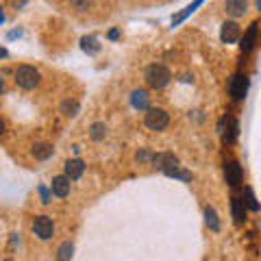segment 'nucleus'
Listing matches in <instances>:
<instances>
[{
  "label": "nucleus",
  "mask_w": 261,
  "mask_h": 261,
  "mask_svg": "<svg viewBox=\"0 0 261 261\" xmlns=\"http://www.w3.org/2000/svg\"><path fill=\"white\" fill-rule=\"evenodd\" d=\"M205 222H207V226L211 228V231H216V233L220 231V218H218L214 207H207L205 209Z\"/></svg>",
  "instance_id": "obj_17"
},
{
  "label": "nucleus",
  "mask_w": 261,
  "mask_h": 261,
  "mask_svg": "<svg viewBox=\"0 0 261 261\" xmlns=\"http://www.w3.org/2000/svg\"><path fill=\"white\" fill-rule=\"evenodd\" d=\"M5 133V122H3V118H0V135Z\"/></svg>",
  "instance_id": "obj_31"
},
{
  "label": "nucleus",
  "mask_w": 261,
  "mask_h": 261,
  "mask_svg": "<svg viewBox=\"0 0 261 261\" xmlns=\"http://www.w3.org/2000/svg\"><path fill=\"white\" fill-rule=\"evenodd\" d=\"M146 83H148V87L152 89H163L168 83H170V79H172V74H170V70L166 68L163 63H152L146 68Z\"/></svg>",
  "instance_id": "obj_1"
},
{
  "label": "nucleus",
  "mask_w": 261,
  "mask_h": 261,
  "mask_svg": "<svg viewBox=\"0 0 261 261\" xmlns=\"http://www.w3.org/2000/svg\"><path fill=\"white\" fill-rule=\"evenodd\" d=\"M81 46H83L85 53H98V50H100V44H98V39H96L94 35L81 39Z\"/></svg>",
  "instance_id": "obj_19"
},
{
  "label": "nucleus",
  "mask_w": 261,
  "mask_h": 261,
  "mask_svg": "<svg viewBox=\"0 0 261 261\" xmlns=\"http://www.w3.org/2000/svg\"><path fill=\"white\" fill-rule=\"evenodd\" d=\"M244 194H246V198H244L246 207H250L252 211H259V202H257V198H255V194H252L250 187H246V190H244Z\"/></svg>",
  "instance_id": "obj_23"
},
{
  "label": "nucleus",
  "mask_w": 261,
  "mask_h": 261,
  "mask_svg": "<svg viewBox=\"0 0 261 261\" xmlns=\"http://www.w3.org/2000/svg\"><path fill=\"white\" fill-rule=\"evenodd\" d=\"M224 11L231 18H242L248 13V0H224Z\"/></svg>",
  "instance_id": "obj_11"
},
{
  "label": "nucleus",
  "mask_w": 261,
  "mask_h": 261,
  "mask_svg": "<svg viewBox=\"0 0 261 261\" xmlns=\"http://www.w3.org/2000/svg\"><path fill=\"white\" fill-rule=\"evenodd\" d=\"M53 152H55V148L50 144H35V146H33V157L39 159V161H46Z\"/></svg>",
  "instance_id": "obj_16"
},
{
  "label": "nucleus",
  "mask_w": 261,
  "mask_h": 261,
  "mask_svg": "<svg viewBox=\"0 0 261 261\" xmlns=\"http://www.w3.org/2000/svg\"><path fill=\"white\" fill-rule=\"evenodd\" d=\"M85 172V163L81 159H70L65 161V176L70 178V181H76V178H81Z\"/></svg>",
  "instance_id": "obj_12"
},
{
  "label": "nucleus",
  "mask_w": 261,
  "mask_h": 261,
  "mask_svg": "<svg viewBox=\"0 0 261 261\" xmlns=\"http://www.w3.org/2000/svg\"><path fill=\"white\" fill-rule=\"evenodd\" d=\"M202 3H205V0H196V3H192L190 7H185V11H183V13H178V15H176V18L172 20V22H174V24H178V22H183V20L187 18V15H190V13H194V11H196V7H198V5H202Z\"/></svg>",
  "instance_id": "obj_22"
},
{
  "label": "nucleus",
  "mask_w": 261,
  "mask_h": 261,
  "mask_svg": "<svg viewBox=\"0 0 261 261\" xmlns=\"http://www.w3.org/2000/svg\"><path fill=\"white\" fill-rule=\"evenodd\" d=\"M218 133L220 137H222L224 142H235L238 140V133H240V124H238V120L231 118V116H222L218 122Z\"/></svg>",
  "instance_id": "obj_4"
},
{
  "label": "nucleus",
  "mask_w": 261,
  "mask_h": 261,
  "mask_svg": "<svg viewBox=\"0 0 261 261\" xmlns=\"http://www.w3.org/2000/svg\"><path fill=\"white\" fill-rule=\"evenodd\" d=\"M70 190H72V183H70V178L65 176V174H59V176L53 178L50 192H53L55 196H59V198H65V196L70 194Z\"/></svg>",
  "instance_id": "obj_10"
},
{
  "label": "nucleus",
  "mask_w": 261,
  "mask_h": 261,
  "mask_svg": "<svg viewBox=\"0 0 261 261\" xmlns=\"http://www.w3.org/2000/svg\"><path fill=\"white\" fill-rule=\"evenodd\" d=\"M9 57V53H7V48H0V59H7Z\"/></svg>",
  "instance_id": "obj_29"
},
{
  "label": "nucleus",
  "mask_w": 261,
  "mask_h": 261,
  "mask_svg": "<svg viewBox=\"0 0 261 261\" xmlns=\"http://www.w3.org/2000/svg\"><path fill=\"white\" fill-rule=\"evenodd\" d=\"M144 124L148 126L150 130H163L170 124V116L166 109H159V107H148L146 109V118H144Z\"/></svg>",
  "instance_id": "obj_3"
},
{
  "label": "nucleus",
  "mask_w": 261,
  "mask_h": 261,
  "mask_svg": "<svg viewBox=\"0 0 261 261\" xmlns=\"http://www.w3.org/2000/svg\"><path fill=\"white\" fill-rule=\"evenodd\" d=\"M33 233L39 240H50L55 235V222L50 220V216H37L33 220Z\"/></svg>",
  "instance_id": "obj_6"
},
{
  "label": "nucleus",
  "mask_w": 261,
  "mask_h": 261,
  "mask_svg": "<svg viewBox=\"0 0 261 261\" xmlns=\"http://www.w3.org/2000/svg\"><path fill=\"white\" fill-rule=\"evenodd\" d=\"M152 157H154V152H150L148 148H142L140 152L135 154V159L137 163H152Z\"/></svg>",
  "instance_id": "obj_24"
},
{
  "label": "nucleus",
  "mask_w": 261,
  "mask_h": 261,
  "mask_svg": "<svg viewBox=\"0 0 261 261\" xmlns=\"http://www.w3.org/2000/svg\"><path fill=\"white\" fill-rule=\"evenodd\" d=\"M257 27H259V24L252 22L250 29L244 33V39H242V50L244 53H250L252 48H255V44H257Z\"/></svg>",
  "instance_id": "obj_15"
},
{
  "label": "nucleus",
  "mask_w": 261,
  "mask_h": 261,
  "mask_svg": "<svg viewBox=\"0 0 261 261\" xmlns=\"http://www.w3.org/2000/svg\"><path fill=\"white\" fill-rule=\"evenodd\" d=\"M152 166L161 170V172H166L168 176L174 172V170H178L181 166H178V157L174 152H159V154H154L152 157Z\"/></svg>",
  "instance_id": "obj_5"
},
{
  "label": "nucleus",
  "mask_w": 261,
  "mask_h": 261,
  "mask_svg": "<svg viewBox=\"0 0 261 261\" xmlns=\"http://www.w3.org/2000/svg\"><path fill=\"white\" fill-rule=\"evenodd\" d=\"M231 214H233V220L238 224H242L244 220H246V202L240 196H233L231 198Z\"/></svg>",
  "instance_id": "obj_13"
},
{
  "label": "nucleus",
  "mask_w": 261,
  "mask_h": 261,
  "mask_svg": "<svg viewBox=\"0 0 261 261\" xmlns=\"http://www.w3.org/2000/svg\"><path fill=\"white\" fill-rule=\"evenodd\" d=\"M120 37V31L118 29H113V31H109V39H113V42H116V39Z\"/></svg>",
  "instance_id": "obj_28"
},
{
  "label": "nucleus",
  "mask_w": 261,
  "mask_h": 261,
  "mask_svg": "<svg viewBox=\"0 0 261 261\" xmlns=\"http://www.w3.org/2000/svg\"><path fill=\"white\" fill-rule=\"evenodd\" d=\"M240 37H242V29H240V24L235 22V20L222 24V31H220V39H222L224 44H235Z\"/></svg>",
  "instance_id": "obj_9"
},
{
  "label": "nucleus",
  "mask_w": 261,
  "mask_h": 261,
  "mask_svg": "<svg viewBox=\"0 0 261 261\" xmlns=\"http://www.w3.org/2000/svg\"><path fill=\"white\" fill-rule=\"evenodd\" d=\"M224 176H226V183L231 187H240L244 181V172H242V166L238 161H228L224 166Z\"/></svg>",
  "instance_id": "obj_8"
},
{
  "label": "nucleus",
  "mask_w": 261,
  "mask_h": 261,
  "mask_svg": "<svg viewBox=\"0 0 261 261\" xmlns=\"http://www.w3.org/2000/svg\"><path fill=\"white\" fill-rule=\"evenodd\" d=\"M248 92V76L246 74H235L228 81V94H231L233 100H242Z\"/></svg>",
  "instance_id": "obj_7"
},
{
  "label": "nucleus",
  "mask_w": 261,
  "mask_h": 261,
  "mask_svg": "<svg viewBox=\"0 0 261 261\" xmlns=\"http://www.w3.org/2000/svg\"><path fill=\"white\" fill-rule=\"evenodd\" d=\"M15 83L22 89H35L42 83V74H39V70L33 68V65H20V68L15 70Z\"/></svg>",
  "instance_id": "obj_2"
},
{
  "label": "nucleus",
  "mask_w": 261,
  "mask_h": 261,
  "mask_svg": "<svg viewBox=\"0 0 261 261\" xmlns=\"http://www.w3.org/2000/svg\"><path fill=\"white\" fill-rule=\"evenodd\" d=\"M70 5L74 7L76 11H87L92 7V0H70Z\"/></svg>",
  "instance_id": "obj_25"
},
{
  "label": "nucleus",
  "mask_w": 261,
  "mask_h": 261,
  "mask_svg": "<svg viewBox=\"0 0 261 261\" xmlns=\"http://www.w3.org/2000/svg\"><path fill=\"white\" fill-rule=\"evenodd\" d=\"M89 135H92L94 142L105 140V135H107V124H105V122H94L92 128H89Z\"/></svg>",
  "instance_id": "obj_18"
},
{
  "label": "nucleus",
  "mask_w": 261,
  "mask_h": 261,
  "mask_svg": "<svg viewBox=\"0 0 261 261\" xmlns=\"http://www.w3.org/2000/svg\"><path fill=\"white\" fill-rule=\"evenodd\" d=\"M61 113L63 116H76L79 113V102L76 100H65L61 105Z\"/></svg>",
  "instance_id": "obj_21"
},
{
  "label": "nucleus",
  "mask_w": 261,
  "mask_h": 261,
  "mask_svg": "<svg viewBox=\"0 0 261 261\" xmlns=\"http://www.w3.org/2000/svg\"><path fill=\"white\" fill-rule=\"evenodd\" d=\"M72 250H74V246H72V242H63L59 246V261H70L72 259Z\"/></svg>",
  "instance_id": "obj_20"
},
{
  "label": "nucleus",
  "mask_w": 261,
  "mask_h": 261,
  "mask_svg": "<svg viewBox=\"0 0 261 261\" xmlns=\"http://www.w3.org/2000/svg\"><path fill=\"white\" fill-rule=\"evenodd\" d=\"M5 22V13H3V7H0V24Z\"/></svg>",
  "instance_id": "obj_32"
},
{
  "label": "nucleus",
  "mask_w": 261,
  "mask_h": 261,
  "mask_svg": "<svg viewBox=\"0 0 261 261\" xmlns=\"http://www.w3.org/2000/svg\"><path fill=\"white\" fill-rule=\"evenodd\" d=\"M170 176H174V178H181V181H192V172H187V170H181V168H178V170H174V172L170 174Z\"/></svg>",
  "instance_id": "obj_26"
},
{
  "label": "nucleus",
  "mask_w": 261,
  "mask_h": 261,
  "mask_svg": "<svg viewBox=\"0 0 261 261\" xmlns=\"http://www.w3.org/2000/svg\"><path fill=\"white\" fill-rule=\"evenodd\" d=\"M5 261H13V259H5Z\"/></svg>",
  "instance_id": "obj_33"
},
{
  "label": "nucleus",
  "mask_w": 261,
  "mask_h": 261,
  "mask_svg": "<svg viewBox=\"0 0 261 261\" xmlns=\"http://www.w3.org/2000/svg\"><path fill=\"white\" fill-rule=\"evenodd\" d=\"M5 92V81H3V76H0V94Z\"/></svg>",
  "instance_id": "obj_30"
},
{
  "label": "nucleus",
  "mask_w": 261,
  "mask_h": 261,
  "mask_svg": "<svg viewBox=\"0 0 261 261\" xmlns=\"http://www.w3.org/2000/svg\"><path fill=\"white\" fill-rule=\"evenodd\" d=\"M39 194H42V202H46V205H48V202H50V194H48L46 187H39Z\"/></svg>",
  "instance_id": "obj_27"
},
{
  "label": "nucleus",
  "mask_w": 261,
  "mask_h": 261,
  "mask_svg": "<svg viewBox=\"0 0 261 261\" xmlns=\"http://www.w3.org/2000/svg\"><path fill=\"white\" fill-rule=\"evenodd\" d=\"M130 105H133L135 109H148L150 107V94L146 92V89H135L133 94H130Z\"/></svg>",
  "instance_id": "obj_14"
}]
</instances>
